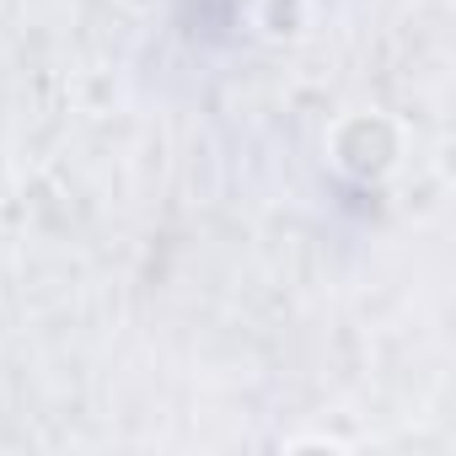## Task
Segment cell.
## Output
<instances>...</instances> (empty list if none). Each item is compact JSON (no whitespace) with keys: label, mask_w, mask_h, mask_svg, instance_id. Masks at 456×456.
I'll return each instance as SVG.
<instances>
[{"label":"cell","mask_w":456,"mask_h":456,"mask_svg":"<svg viewBox=\"0 0 456 456\" xmlns=\"http://www.w3.org/2000/svg\"><path fill=\"white\" fill-rule=\"evenodd\" d=\"M403 156V140H397V124L381 118V113H349L338 129H333V161L338 172H349L354 183H381Z\"/></svg>","instance_id":"6da1fadb"}]
</instances>
